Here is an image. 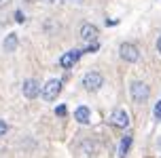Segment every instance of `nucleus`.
I'll return each instance as SVG.
<instances>
[{
	"label": "nucleus",
	"instance_id": "nucleus-1",
	"mask_svg": "<svg viewBox=\"0 0 161 158\" xmlns=\"http://www.w3.org/2000/svg\"><path fill=\"white\" fill-rule=\"evenodd\" d=\"M42 99L45 101H53L55 97H59V93H62V80H57V78H53V80H47L45 84H42Z\"/></svg>",
	"mask_w": 161,
	"mask_h": 158
},
{
	"label": "nucleus",
	"instance_id": "nucleus-2",
	"mask_svg": "<svg viewBox=\"0 0 161 158\" xmlns=\"http://www.w3.org/2000/svg\"><path fill=\"white\" fill-rule=\"evenodd\" d=\"M102 84H104V76H102L100 72H87V74L83 76V87H85V91H89V93L97 91Z\"/></svg>",
	"mask_w": 161,
	"mask_h": 158
},
{
	"label": "nucleus",
	"instance_id": "nucleus-3",
	"mask_svg": "<svg viewBox=\"0 0 161 158\" xmlns=\"http://www.w3.org/2000/svg\"><path fill=\"white\" fill-rule=\"evenodd\" d=\"M129 91H131V97H134V101H136V103L146 101V99H148V93H151L148 84H144L142 80H134L131 87H129Z\"/></svg>",
	"mask_w": 161,
	"mask_h": 158
},
{
	"label": "nucleus",
	"instance_id": "nucleus-4",
	"mask_svg": "<svg viewBox=\"0 0 161 158\" xmlns=\"http://www.w3.org/2000/svg\"><path fill=\"white\" fill-rule=\"evenodd\" d=\"M119 57L127 63H136L138 57H140V51H138L136 44H129V42H123L119 47Z\"/></svg>",
	"mask_w": 161,
	"mask_h": 158
},
{
	"label": "nucleus",
	"instance_id": "nucleus-5",
	"mask_svg": "<svg viewBox=\"0 0 161 158\" xmlns=\"http://www.w3.org/2000/svg\"><path fill=\"white\" fill-rule=\"evenodd\" d=\"M80 55H83V51H68V53H64V55L59 57V65L66 68V70H70L74 63L80 59Z\"/></svg>",
	"mask_w": 161,
	"mask_h": 158
},
{
	"label": "nucleus",
	"instance_id": "nucleus-6",
	"mask_svg": "<svg viewBox=\"0 0 161 158\" xmlns=\"http://www.w3.org/2000/svg\"><path fill=\"white\" fill-rule=\"evenodd\" d=\"M110 125L117 126V129H127V125H129L127 112H125V110H117L113 116H110Z\"/></svg>",
	"mask_w": 161,
	"mask_h": 158
},
{
	"label": "nucleus",
	"instance_id": "nucleus-7",
	"mask_svg": "<svg viewBox=\"0 0 161 158\" xmlns=\"http://www.w3.org/2000/svg\"><path fill=\"white\" fill-rule=\"evenodd\" d=\"M40 91H42V89H40L38 80L30 78V80H25V82H24V95L28 97V99H34V97H38Z\"/></svg>",
	"mask_w": 161,
	"mask_h": 158
},
{
	"label": "nucleus",
	"instance_id": "nucleus-8",
	"mask_svg": "<svg viewBox=\"0 0 161 158\" xmlns=\"http://www.w3.org/2000/svg\"><path fill=\"white\" fill-rule=\"evenodd\" d=\"M79 36L83 40H89V42H93L97 36V28L93 23H83L80 25V32H79Z\"/></svg>",
	"mask_w": 161,
	"mask_h": 158
},
{
	"label": "nucleus",
	"instance_id": "nucleus-9",
	"mask_svg": "<svg viewBox=\"0 0 161 158\" xmlns=\"http://www.w3.org/2000/svg\"><path fill=\"white\" fill-rule=\"evenodd\" d=\"M74 118H76V122H80V125H87V122H89V108H85V105L76 108Z\"/></svg>",
	"mask_w": 161,
	"mask_h": 158
},
{
	"label": "nucleus",
	"instance_id": "nucleus-10",
	"mask_svg": "<svg viewBox=\"0 0 161 158\" xmlns=\"http://www.w3.org/2000/svg\"><path fill=\"white\" fill-rule=\"evenodd\" d=\"M129 148H131V135H125V137L121 139V148H119V158H125V156H127Z\"/></svg>",
	"mask_w": 161,
	"mask_h": 158
},
{
	"label": "nucleus",
	"instance_id": "nucleus-11",
	"mask_svg": "<svg viewBox=\"0 0 161 158\" xmlns=\"http://www.w3.org/2000/svg\"><path fill=\"white\" fill-rule=\"evenodd\" d=\"M4 48H7L8 53L17 48V34H8L7 36V40H4Z\"/></svg>",
	"mask_w": 161,
	"mask_h": 158
},
{
	"label": "nucleus",
	"instance_id": "nucleus-12",
	"mask_svg": "<svg viewBox=\"0 0 161 158\" xmlns=\"http://www.w3.org/2000/svg\"><path fill=\"white\" fill-rule=\"evenodd\" d=\"M97 51H100V42H96V40H93L89 47H85V51H83V53H97Z\"/></svg>",
	"mask_w": 161,
	"mask_h": 158
},
{
	"label": "nucleus",
	"instance_id": "nucleus-13",
	"mask_svg": "<svg viewBox=\"0 0 161 158\" xmlns=\"http://www.w3.org/2000/svg\"><path fill=\"white\" fill-rule=\"evenodd\" d=\"M66 112H68V110H66V105H64V103L55 108V114H57V116H66Z\"/></svg>",
	"mask_w": 161,
	"mask_h": 158
},
{
	"label": "nucleus",
	"instance_id": "nucleus-14",
	"mask_svg": "<svg viewBox=\"0 0 161 158\" xmlns=\"http://www.w3.org/2000/svg\"><path fill=\"white\" fill-rule=\"evenodd\" d=\"M7 131H8V125H7V122H2V120H0V137H2V135L7 133Z\"/></svg>",
	"mask_w": 161,
	"mask_h": 158
},
{
	"label": "nucleus",
	"instance_id": "nucleus-15",
	"mask_svg": "<svg viewBox=\"0 0 161 158\" xmlns=\"http://www.w3.org/2000/svg\"><path fill=\"white\" fill-rule=\"evenodd\" d=\"M155 116H157V118H161V99L157 101V105H155Z\"/></svg>",
	"mask_w": 161,
	"mask_h": 158
},
{
	"label": "nucleus",
	"instance_id": "nucleus-16",
	"mask_svg": "<svg viewBox=\"0 0 161 158\" xmlns=\"http://www.w3.org/2000/svg\"><path fill=\"white\" fill-rule=\"evenodd\" d=\"M15 21H19V23H24V13H19V11H17V13H15Z\"/></svg>",
	"mask_w": 161,
	"mask_h": 158
},
{
	"label": "nucleus",
	"instance_id": "nucleus-17",
	"mask_svg": "<svg viewBox=\"0 0 161 158\" xmlns=\"http://www.w3.org/2000/svg\"><path fill=\"white\" fill-rule=\"evenodd\" d=\"M157 53H159V55H161V36H159V38H157Z\"/></svg>",
	"mask_w": 161,
	"mask_h": 158
},
{
	"label": "nucleus",
	"instance_id": "nucleus-18",
	"mask_svg": "<svg viewBox=\"0 0 161 158\" xmlns=\"http://www.w3.org/2000/svg\"><path fill=\"white\" fill-rule=\"evenodd\" d=\"M72 2H83V0H72Z\"/></svg>",
	"mask_w": 161,
	"mask_h": 158
}]
</instances>
